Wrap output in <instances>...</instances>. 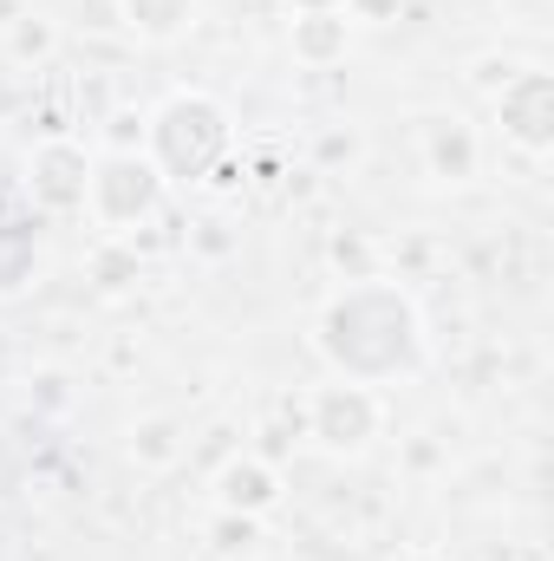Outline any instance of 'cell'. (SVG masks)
<instances>
[{"label":"cell","instance_id":"obj_1","mask_svg":"<svg viewBox=\"0 0 554 561\" xmlns=\"http://www.w3.org/2000/svg\"><path fill=\"white\" fill-rule=\"evenodd\" d=\"M313 353L333 379L405 386L430 366V327H424V307L405 280H339L313 313Z\"/></svg>","mask_w":554,"mask_h":561},{"label":"cell","instance_id":"obj_2","mask_svg":"<svg viewBox=\"0 0 554 561\" xmlns=\"http://www.w3.org/2000/svg\"><path fill=\"white\" fill-rule=\"evenodd\" d=\"M143 157L157 163L170 190L229 183L235 176V112L203 85H176L170 99L143 112Z\"/></svg>","mask_w":554,"mask_h":561},{"label":"cell","instance_id":"obj_3","mask_svg":"<svg viewBox=\"0 0 554 561\" xmlns=\"http://www.w3.org/2000/svg\"><path fill=\"white\" fill-rule=\"evenodd\" d=\"M300 437L320 457H333V463H359L385 437V399H379V386H359V379L313 386L307 405H300Z\"/></svg>","mask_w":554,"mask_h":561},{"label":"cell","instance_id":"obj_4","mask_svg":"<svg viewBox=\"0 0 554 561\" xmlns=\"http://www.w3.org/2000/svg\"><path fill=\"white\" fill-rule=\"evenodd\" d=\"M170 203V183L143 150H92V183H85V216L105 236H138Z\"/></svg>","mask_w":554,"mask_h":561},{"label":"cell","instance_id":"obj_5","mask_svg":"<svg viewBox=\"0 0 554 561\" xmlns=\"http://www.w3.org/2000/svg\"><path fill=\"white\" fill-rule=\"evenodd\" d=\"M489 118H496V131L509 150H522V157H549L554 150V79L542 66H522L509 85H496L489 92Z\"/></svg>","mask_w":554,"mask_h":561},{"label":"cell","instance_id":"obj_6","mask_svg":"<svg viewBox=\"0 0 554 561\" xmlns=\"http://www.w3.org/2000/svg\"><path fill=\"white\" fill-rule=\"evenodd\" d=\"M20 183H26L39 216H79L85 209V183H92V150L79 138H66V131H53V138H39L26 150V176Z\"/></svg>","mask_w":554,"mask_h":561},{"label":"cell","instance_id":"obj_7","mask_svg":"<svg viewBox=\"0 0 554 561\" xmlns=\"http://www.w3.org/2000/svg\"><path fill=\"white\" fill-rule=\"evenodd\" d=\"M417 163H424V176L443 183V190L476 183V170H483V138H476V125L457 118V112H430V118L417 125Z\"/></svg>","mask_w":554,"mask_h":561},{"label":"cell","instance_id":"obj_8","mask_svg":"<svg viewBox=\"0 0 554 561\" xmlns=\"http://www.w3.org/2000/svg\"><path fill=\"white\" fill-rule=\"evenodd\" d=\"M209 496H216V510H235V516H262V523H268L280 503H287V477L275 470V457L242 450V457H229V463L216 470Z\"/></svg>","mask_w":554,"mask_h":561},{"label":"cell","instance_id":"obj_9","mask_svg":"<svg viewBox=\"0 0 554 561\" xmlns=\"http://www.w3.org/2000/svg\"><path fill=\"white\" fill-rule=\"evenodd\" d=\"M353 33H359V26H353L339 7H326V13H293V20H287V53H293V66L326 72V66H346Z\"/></svg>","mask_w":554,"mask_h":561},{"label":"cell","instance_id":"obj_10","mask_svg":"<svg viewBox=\"0 0 554 561\" xmlns=\"http://www.w3.org/2000/svg\"><path fill=\"white\" fill-rule=\"evenodd\" d=\"M125 457L138 463L143 477H163L189 457V424L176 412H143V419L125 424Z\"/></svg>","mask_w":554,"mask_h":561},{"label":"cell","instance_id":"obj_11","mask_svg":"<svg viewBox=\"0 0 554 561\" xmlns=\"http://www.w3.org/2000/svg\"><path fill=\"white\" fill-rule=\"evenodd\" d=\"M46 275V249H39V229L20 222V216H0V300H20L33 294Z\"/></svg>","mask_w":554,"mask_h":561},{"label":"cell","instance_id":"obj_12","mask_svg":"<svg viewBox=\"0 0 554 561\" xmlns=\"http://www.w3.org/2000/svg\"><path fill=\"white\" fill-rule=\"evenodd\" d=\"M118 20H125V33H138L143 46H170V39L196 33L203 0H118Z\"/></svg>","mask_w":554,"mask_h":561},{"label":"cell","instance_id":"obj_13","mask_svg":"<svg viewBox=\"0 0 554 561\" xmlns=\"http://www.w3.org/2000/svg\"><path fill=\"white\" fill-rule=\"evenodd\" d=\"M7 26V59L13 66H46L53 53H59V20L53 13H13V20H0Z\"/></svg>","mask_w":554,"mask_h":561},{"label":"cell","instance_id":"obj_14","mask_svg":"<svg viewBox=\"0 0 554 561\" xmlns=\"http://www.w3.org/2000/svg\"><path fill=\"white\" fill-rule=\"evenodd\" d=\"M262 542H268L262 516H235V510H216L209 516V556L216 561H255Z\"/></svg>","mask_w":554,"mask_h":561},{"label":"cell","instance_id":"obj_15","mask_svg":"<svg viewBox=\"0 0 554 561\" xmlns=\"http://www.w3.org/2000/svg\"><path fill=\"white\" fill-rule=\"evenodd\" d=\"M92 280H99L105 294L131 287V280H138V242H131V236H105V242L92 249Z\"/></svg>","mask_w":554,"mask_h":561},{"label":"cell","instance_id":"obj_16","mask_svg":"<svg viewBox=\"0 0 554 561\" xmlns=\"http://www.w3.org/2000/svg\"><path fill=\"white\" fill-rule=\"evenodd\" d=\"M326 262H333V268H339L346 280L379 275V249H372L366 236H333V242H326Z\"/></svg>","mask_w":554,"mask_h":561},{"label":"cell","instance_id":"obj_17","mask_svg":"<svg viewBox=\"0 0 554 561\" xmlns=\"http://www.w3.org/2000/svg\"><path fill=\"white\" fill-rule=\"evenodd\" d=\"M26 405H33V412H53V419H59V412L72 405V379H66L59 366H39V373L26 379Z\"/></svg>","mask_w":554,"mask_h":561},{"label":"cell","instance_id":"obj_18","mask_svg":"<svg viewBox=\"0 0 554 561\" xmlns=\"http://www.w3.org/2000/svg\"><path fill=\"white\" fill-rule=\"evenodd\" d=\"M359 150H366V144H359L353 125H346V131H320V138H313V163H320V170H339V163L353 170V163H359Z\"/></svg>","mask_w":554,"mask_h":561},{"label":"cell","instance_id":"obj_19","mask_svg":"<svg viewBox=\"0 0 554 561\" xmlns=\"http://www.w3.org/2000/svg\"><path fill=\"white\" fill-rule=\"evenodd\" d=\"M405 7H412V0H339V13H346L353 26H392Z\"/></svg>","mask_w":554,"mask_h":561},{"label":"cell","instance_id":"obj_20","mask_svg":"<svg viewBox=\"0 0 554 561\" xmlns=\"http://www.w3.org/2000/svg\"><path fill=\"white\" fill-rule=\"evenodd\" d=\"M105 125H112V144H105V150H143V112L118 105V112H112Z\"/></svg>","mask_w":554,"mask_h":561},{"label":"cell","instance_id":"obj_21","mask_svg":"<svg viewBox=\"0 0 554 561\" xmlns=\"http://www.w3.org/2000/svg\"><path fill=\"white\" fill-rule=\"evenodd\" d=\"M196 229H203V236H196V249H203L209 262H222V255L235 249V236H229V222H216V216H209V222H196Z\"/></svg>","mask_w":554,"mask_h":561},{"label":"cell","instance_id":"obj_22","mask_svg":"<svg viewBox=\"0 0 554 561\" xmlns=\"http://www.w3.org/2000/svg\"><path fill=\"white\" fill-rule=\"evenodd\" d=\"M516 72H522L516 59H483V66H476V85H483V92H496V85H509Z\"/></svg>","mask_w":554,"mask_h":561},{"label":"cell","instance_id":"obj_23","mask_svg":"<svg viewBox=\"0 0 554 561\" xmlns=\"http://www.w3.org/2000/svg\"><path fill=\"white\" fill-rule=\"evenodd\" d=\"M392 561H450V556H443V549H424V542H412V549H399Z\"/></svg>","mask_w":554,"mask_h":561},{"label":"cell","instance_id":"obj_24","mask_svg":"<svg viewBox=\"0 0 554 561\" xmlns=\"http://www.w3.org/2000/svg\"><path fill=\"white\" fill-rule=\"evenodd\" d=\"M293 13H326V7H339V0H287Z\"/></svg>","mask_w":554,"mask_h":561}]
</instances>
